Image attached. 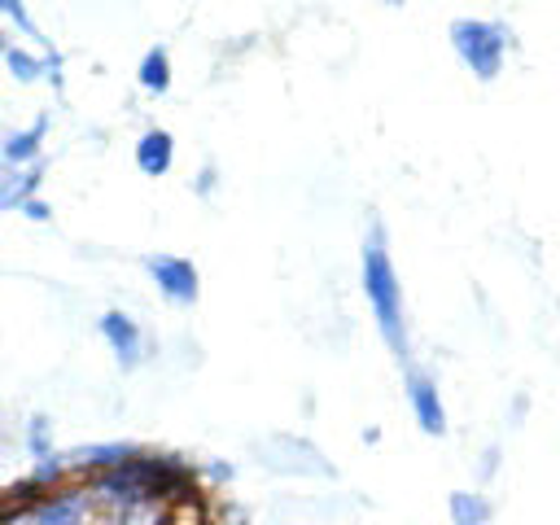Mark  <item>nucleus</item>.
<instances>
[{"label":"nucleus","instance_id":"1","mask_svg":"<svg viewBox=\"0 0 560 525\" xmlns=\"http://www.w3.org/2000/svg\"><path fill=\"white\" fill-rule=\"evenodd\" d=\"M363 293H368V306H372V319H376V332H381L385 350L398 363H411L402 284H398V271H394V258H389V236H385L381 219H372L368 236H363Z\"/></svg>","mask_w":560,"mask_h":525},{"label":"nucleus","instance_id":"2","mask_svg":"<svg viewBox=\"0 0 560 525\" xmlns=\"http://www.w3.org/2000/svg\"><path fill=\"white\" fill-rule=\"evenodd\" d=\"M451 48L472 70V79L490 83L503 70V57L512 48V31H508V22H490V18H455L451 22Z\"/></svg>","mask_w":560,"mask_h":525},{"label":"nucleus","instance_id":"3","mask_svg":"<svg viewBox=\"0 0 560 525\" xmlns=\"http://www.w3.org/2000/svg\"><path fill=\"white\" fill-rule=\"evenodd\" d=\"M92 512H101L92 486H88V481H83V486H66V481H61V486H52V490L31 494L22 508L9 503V508L0 512V521H4V525H79V521H88Z\"/></svg>","mask_w":560,"mask_h":525},{"label":"nucleus","instance_id":"4","mask_svg":"<svg viewBox=\"0 0 560 525\" xmlns=\"http://www.w3.org/2000/svg\"><path fill=\"white\" fill-rule=\"evenodd\" d=\"M144 267H149L153 289H158L171 306H192V302L201 298V276H197V267H192L188 258H179V254H153Z\"/></svg>","mask_w":560,"mask_h":525},{"label":"nucleus","instance_id":"5","mask_svg":"<svg viewBox=\"0 0 560 525\" xmlns=\"http://www.w3.org/2000/svg\"><path fill=\"white\" fill-rule=\"evenodd\" d=\"M407 407H411L416 424L429 438H442L446 433V402L438 394V381L424 368H411V363H407Z\"/></svg>","mask_w":560,"mask_h":525},{"label":"nucleus","instance_id":"6","mask_svg":"<svg viewBox=\"0 0 560 525\" xmlns=\"http://www.w3.org/2000/svg\"><path fill=\"white\" fill-rule=\"evenodd\" d=\"M96 328H101V337H105V346L114 350V363H118L122 372L140 368V359H144V332H140V324H136L127 311H105V315L96 319Z\"/></svg>","mask_w":560,"mask_h":525},{"label":"nucleus","instance_id":"7","mask_svg":"<svg viewBox=\"0 0 560 525\" xmlns=\"http://www.w3.org/2000/svg\"><path fill=\"white\" fill-rule=\"evenodd\" d=\"M136 166H140V175H149V179L166 175V171L175 166V136L162 131V127L140 131V140H136Z\"/></svg>","mask_w":560,"mask_h":525},{"label":"nucleus","instance_id":"8","mask_svg":"<svg viewBox=\"0 0 560 525\" xmlns=\"http://www.w3.org/2000/svg\"><path fill=\"white\" fill-rule=\"evenodd\" d=\"M140 446H131V442H88V446H74V451H66V459H70V472H101V468H114V464H122V459H131Z\"/></svg>","mask_w":560,"mask_h":525},{"label":"nucleus","instance_id":"9","mask_svg":"<svg viewBox=\"0 0 560 525\" xmlns=\"http://www.w3.org/2000/svg\"><path fill=\"white\" fill-rule=\"evenodd\" d=\"M39 179H44V158H35L26 166H4V175H0V210H22V201L35 197Z\"/></svg>","mask_w":560,"mask_h":525},{"label":"nucleus","instance_id":"10","mask_svg":"<svg viewBox=\"0 0 560 525\" xmlns=\"http://www.w3.org/2000/svg\"><path fill=\"white\" fill-rule=\"evenodd\" d=\"M44 131H48V114H39V118H35L31 127H22V131H9L4 144H0L4 166H26V162L44 158Z\"/></svg>","mask_w":560,"mask_h":525},{"label":"nucleus","instance_id":"11","mask_svg":"<svg viewBox=\"0 0 560 525\" xmlns=\"http://www.w3.org/2000/svg\"><path fill=\"white\" fill-rule=\"evenodd\" d=\"M446 512H451L455 525H486V521L494 516V503H490L481 490H455V494L446 499Z\"/></svg>","mask_w":560,"mask_h":525},{"label":"nucleus","instance_id":"12","mask_svg":"<svg viewBox=\"0 0 560 525\" xmlns=\"http://www.w3.org/2000/svg\"><path fill=\"white\" fill-rule=\"evenodd\" d=\"M4 66H9L13 83H39V79H48V74H52L48 52H44V57H35V52H26V48H18V44H4Z\"/></svg>","mask_w":560,"mask_h":525},{"label":"nucleus","instance_id":"13","mask_svg":"<svg viewBox=\"0 0 560 525\" xmlns=\"http://www.w3.org/2000/svg\"><path fill=\"white\" fill-rule=\"evenodd\" d=\"M136 79H140V88L144 92H153V96H162L166 88H171V52L158 44V48H149L144 57H140V70H136Z\"/></svg>","mask_w":560,"mask_h":525},{"label":"nucleus","instance_id":"14","mask_svg":"<svg viewBox=\"0 0 560 525\" xmlns=\"http://www.w3.org/2000/svg\"><path fill=\"white\" fill-rule=\"evenodd\" d=\"M26 451H31V459H44V455L57 451V446H52V424H48V416H31V424H26Z\"/></svg>","mask_w":560,"mask_h":525},{"label":"nucleus","instance_id":"15","mask_svg":"<svg viewBox=\"0 0 560 525\" xmlns=\"http://www.w3.org/2000/svg\"><path fill=\"white\" fill-rule=\"evenodd\" d=\"M0 9H4V18H9V22H13V26L22 31V35H31V39H39V44H44V35H39V26H35V22L26 18L22 0H0Z\"/></svg>","mask_w":560,"mask_h":525},{"label":"nucleus","instance_id":"16","mask_svg":"<svg viewBox=\"0 0 560 525\" xmlns=\"http://www.w3.org/2000/svg\"><path fill=\"white\" fill-rule=\"evenodd\" d=\"M201 477H206L210 486H219V490H223V486H232V477H236V468H232L228 459H210V464L201 468Z\"/></svg>","mask_w":560,"mask_h":525},{"label":"nucleus","instance_id":"17","mask_svg":"<svg viewBox=\"0 0 560 525\" xmlns=\"http://www.w3.org/2000/svg\"><path fill=\"white\" fill-rule=\"evenodd\" d=\"M22 214H26L31 223H48V219H52V210H48V201H39V197H31V201H22Z\"/></svg>","mask_w":560,"mask_h":525},{"label":"nucleus","instance_id":"18","mask_svg":"<svg viewBox=\"0 0 560 525\" xmlns=\"http://www.w3.org/2000/svg\"><path fill=\"white\" fill-rule=\"evenodd\" d=\"M214 184H219V179H214V166H201V171H197V192L206 197V192H214Z\"/></svg>","mask_w":560,"mask_h":525},{"label":"nucleus","instance_id":"19","mask_svg":"<svg viewBox=\"0 0 560 525\" xmlns=\"http://www.w3.org/2000/svg\"><path fill=\"white\" fill-rule=\"evenodd\" d=\"M494 472H499V446H490V451H486V459H481L477 477H494Z\"/></svg>","mask_w":560,"mask_h":525},{"label":"nucleus","instance_id":"20","mask_svg":"<svg viewBox=\"0 0 560 525\" xmlns=\"http://www.w3.org/2000/svg\"><path fill=\"white\" fill-rule=\"evenodd\" d=\"M385 4H407V0H385Z\"/></svg>","mask_w":560,"mask_h":525}]
</instances>
